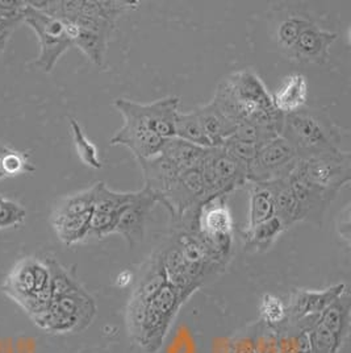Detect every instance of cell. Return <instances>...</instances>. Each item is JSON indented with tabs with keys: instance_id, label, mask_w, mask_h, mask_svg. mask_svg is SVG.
Masks as SVG:
<instances>
[{
	"instance_id": "6da1fadb",
	"label": "cell",
	"mask_w": 351,
	"mask_h": 353,
	"mask_svg": "<svg viewBox=\"0 0 351 353\" xmlns=\"http://www.w3.org/2000/svg\"><path fill=\"white\" fill-rule=\"evenodd\" d=\"M212 101L235 124L251 121L281 134L284 115L274 107L271 94L251 69L224 78Z\"/></svg>"
},
{
	"instance_id": "7a4b0ae2",
	"label": "cell",
	"mask_w": 351,
	"mask_h": 353,
	"mask_svg": "<svg viewBox=\"0 0 351 353\" xmlns=\"http://www.w3.org/2000/svg\"><path fill=\"white\" fill-rule=\"evenodd\" d=\"M281 137L292 145L297 157L306 160L342 150V132L329 119L310 110L284 115Z\"/></svg>"
},
{
	"instance_id": "3957f363",
	"label": "cell",
	"mask_w": 351,
	"mask_h": 353,
	"mask_svg": "<svg viewBox=\"0 0 351 353\" xmlns=\"http://www.w3.org/2000/svg\"><path fill=\"white\" fill-rule=\"evenodd\" d=\"M1 292L25 310L32 319L44 314L53 301L50 273L45 261L36 257L20 260L3 282Z\"/></svg>"
},
{
	"instance_id": "277c9868",
	"label": "cell",
	"mask_w": 351,
	"mask_h": 353,
	"mask_svg": "<svg viewBox=\"0 0 351 353\" xmlns=\"http://www.w3.org/2000/svg\"><path fill=\"white\" fill-rule=\"evenodd\" d=\"M186 301V296L178 292L170 282H166L147 303L133 339L147 352H157L178 310Z\"/></svg>"
},
{
	"instance_id": "5b68a950",
	"label": "cell",
	"mask_w": 351,
	"mask_h": 353,
	"mask_svg": "<svg viewBox=\"0 0 351 353\" xmlns=\"http://www.w3.org/2000/svg\"><path fill=\"white\" fill-rule=\"evenodd\" d=\"M96 314L94 299L82 289L53 298L44 314L33 318L34 323L46 332L67 334L85 330Z\"/></svg>"
},
{
	"instance_id": "8992f818",
	"label": "cell",
	"mask_w": 351,
	"mask_h": 353,
	"mask_svg": "<svg viewBox=\"0 0 351 353\" xmlns=\"http://www.w3.org/2000/svg\"><path fill=\"white\" fill-rule=\"evenodd\" d=\"M23 23L34 30L40 41V54L33 62V66L44 73H50L58 59L73 46L63 23L30 6V1H25L23 8Z\"/></svg>"
},
{
	"instance_id": "52a82bcc",
	"label": "cell",
	"mask_w": 351,
	"mask_h": 353,
	"mask_svg": "<svg viewBox=\"0 0 351 353\" xmlns=\"http://www.w3.org/2000/svg\"><path fill=\"white\" fill-rule=\"evenodd\" d=\"M205 185L211 196L226 195L245 188L248 166L228 154L222 148H211L200 166Z\"/></svg>"
},
{
	"instance_id": "ba28073f",
	"label": "cell",
	"mask_w": 351,
	"mask_h": 353,
	"mask_svg": "<svg viewBox=\"0 0 351 353\" xmlns=\"http://www.w3.org/2000/svg\"><path fill=\"white\" fill-rule=\"evenodd\" d=\"M179 98L166 97L151 103H138L118 98L114 105L123 117H132L147 125L162 139L176 137V121L179 112Z\"/></svg>"
},
{
	"instance_id": "9c48e42d",
	"label": "cell",
	"mask_w": 351,
	"mask_h": 353,
	"mask_svg": "<svg viewBox=\"0 0 351 353\" xmlns=\"http://www.w3.org/2000/svg\"><path fill=\"white\" fill-rule=\"evenodd\" d=\"M299 161L292 145L279 136L261 147L255 160L248 166V181L266 183L287 178Z\"/></svg>"
},
{
	"instance_id": "30bf717a",
	"label": "cell",
	"mask_w": 351,
	"mask_h": 353,
	"mask_svg": "<svg viewBox=\"0 0 351 353\" xmlns=\"http://www.w3.org/2000/svg\"><path fill=\"white\" fill-rule=\"evenodd\" d=\"M296 172L315 185L339 192L350 182V152L339 150L300 160L296 165Z\"/></svg>"
},
{
	"instance_id": "8fae6325",
	"label": "cell",
	"mask_w": 351,
	"mask_h": 353,
	"mask_svg": "<svg viewBox=\"0 0 351 353\" xmlns=\"http://www.w3.org/2000/svg\"><path fill=\"white\" fill-rule=\"evenodd\" d=\"M287 178L296 199L299 221H309L312 224L321 225L323 214L334 201L338 190L309 182L296 172V168Z\"/></svg>"
},
{
	"instance_id": "7c38bea8",
	"label": "cell",
	"mask_w": 351,
	"mask_h": 353,
	"mask_svg": "<svg viewBox=\"0 0 351 353\" xmlns=\"http://www.w3.org/2000/svg\"><path fill=\"white\" fill-rule=\"evenodd\" d=\"M346 290L345 283H338L325 290H296L291 295L287 316L297 322L301 331H308L315 324L323 310Z\"/></svg>"
},
{
	"instance_id": "4fadbf2b",
	"label": "cell",
	"mask_w": 351,
	"mask_h": 353,
	"mask_svg": "<svg viewBox=\"0 0 351 353\" xmlns=\"http://www.w3.org/2000/svg\"><path fill=\"white\" fill-rule=\"evenodd\" d=\"M124 124L109 140L111 145H123L132 152L138 160H147L160 154L166 144L157 133L150 131L147 125L132 117H123Z\"/></svg>"
},
{
	"instance_id": "5bb4252c",
	"label": "cell",
	"mask_w": 351,
	"mask_h": 353,
	"mask_svg": "<svg viewBox=\"0 0 351 353\" xmlns=\"http://www.w3.org/2000/svg\"><path fill=\"white\" fill-rule=\"evenodd\" d=\"M156 203H158L156 195L144 188L134 192L132 202L120 214L115 234L123 236L129 248L144 240L147 216Z\"/></svg>"
},
{
	"instance_id": "9a60e30c",
	"label": "cell",
	"mask_w": 351,
	"mask_h": 353,
	"mask_svg": "<svg viewBox=\"0 0 351 353\" xmlns=\"http://www.w3.org/2000/svg\"><path fill=\"white\" fill-rule=\"evenodd\" d=\"M337 40V33L325 30L307 20L299 33L290 56L299 62L325 63L329 59L330 46Z\"/></svg>"
},
{
	"instance_id": "2e32d148",
	"label": "cell",
	"mask_w": 351,
	"mask_h": 353,
	"mask_svg": "<svg viewBox=\"0 0 351 353\" xmlns=\"http://www.w3.org/2000/svg\"><path fill=\"white\" fill-rule=\"evenodd\" d=\"M138 163L142 172V179L145 185L144 188L156 195L158 203L173 190L176 182L183 174L162 153L147 160H138Z\"/></svg>"
},
{
	"instance_id": "e0dca14e",
	"label": "cell",
	"mask_w": 351,
	"mask_h": 353,
	"mask_svg": "<svg viewBox=\"0 0 351 353\" xmlns=\"http://www.w3.org/2000/svg\"><path fill=\"white\" fill-rule=\"evenodd\" d=\"M192 111L199 119L200 125L212 147H222V144L233 136L237 124L228 118L213 101L198 105Z\"/></svg>"
},
{
	"instance_id": "ac0fdd59",
	"label": "cell",
	"mask_w": 351,
	"mask_h": 353,
	"mask_svg": "<svg viewBox=\"0 0 351 353\" xmlns=\"http://www.w3.org/2000/svg\"><path fill=\"white\" fill-rule=\"evenodd\" d=\"M271 98L274 107L283 115L303 110L308 99L307 78L300 73L287 75Z\"/></svg>"
},
{
	"instance_id": "d6986e66",
	"label": "cell",
	"mask_w": 351,
	"mask_h": 353,
	"mask_svg": "<svg viewBox=\"0 0 351 353\" xmlns=\"http://www.w3.org/2000/svg\"><path fill=\"white\" fill-rule=\"evenodd\" d=\"M351 298L346 289L322 311L317 322L332 332L342 344L349 335L351 321Z\"/></svg>"
},
{
	"instance_id": "ffe728a7",
	"label": "cell",
	"mask_w": 351,
	"mask_h": 353,
	"mask_svg": "<svg viewBox=\"0 0 351 353\" xmlns=\"http://www.w3.org/2000/svg\"><path fill=\"white\" fill-rule=\"evenodd\" d=\"M209 149L211 148L199 147L173 137L166 141L161 153L176 165L180 173H186L189 170L200 169Z\"/></svg>"
},
{
	"instance_id": "44dd1931",
	"label": "cell",
	"mask_w": 351,
	"mask_h": 353,
	"mask_svg": "<svg viewBox=\"0 0 351 353\" xmlns=\"http://www.w3.org/2000/svg\"><path fill=\"white\" fill-rule=\"evenodd\" d=\"M266 183H268L274 195L275 216L283 224L284 230H288L295 223L299 221L297 205L288 178H281Z\"/></svg>"
},
{
	"instance_id": "7402d4cb",
	"label": "cell",
	"mask_w": 351,
	"mask_h": 353,
	"mask_svg": "<svg viewBox=\"0 0 351 353\" xmlns=\"http://www.w3.org/2000/svg\"><path fill=\"white\" fill-rule=\"evenodd\" d=\"M250 208L248 228L255 227L275 216L274 195L268 183L249 182Z\"/></svg>"
},
{
	"instance_id": "603a6c76",
	"label": "cell",
	"mask_w": 351,
	"mask_h": 353,
	"mask_svg": "<svg viewBox=\"0 0 351 353\" xmlns=\"http://www.w3.org/2000/svg\"><path fill=\"white\" fill-rule=\"evenodd\" d=\"M91 212L78 216L52 214V225L59 240L66 245H74L86 240L88 237Z\"/></svg>"
},
{
	"instance_id": "cb8c5ba5",
	"label": "cell",
	"mask_w": 351,
	"mask_h": 353,
	"mask_svg": "<svg viewBox=\"0 0 351 353\" xmlns=\"http://www.w3.org/2000/svg\"><path fill=\"white\" fill-rule=\"evenodd\" d=\"M284 231L286 230L283 224L277 216H274L270 221H264L255 227H246L241 231V237L245 243V250L248 248L254 252H264L274 244L279 235Z\"/></svg>"
},
{
	"instance_id": "d4e9b609",
	"label": "cell",
	"mask_w": 351,
	"mask_h": 353,
	"mask_svg": "<svg viewBox=\"0 0 351 353\" xmlns=\"http://www.w3.org/2000/svg\"><path fill=\"white\" fill-rule=\"evenodd\" d=\"M95 186L94 211L121 214L123 210L132 202L134 192H118L111 190L104 182H98Z\"/></svg>"
},
{
	"instance_id": "484cf974",
	"label": "cell",
	"mask_w": 351,
	"mask_h": 353,
	"mask_svg": "<svg viewBox=\"0 0 351 353\" xmlns=\"http://www.w3.org/2000/svg\"><path fill=\"white\" fill-rule=\"evenodd\" d=\"M176 137L196 144L199 147L213 148L206 139L200 121L193 111L178 112L176 121Z\"/></svg>"
},
{
	"instance_id": "4316f807",
	"label": "cell",
	"mask_w": 351,
	"mask_h": 353,
	"mask_svg": "<svg viewBox=\"0 0 351 353\" xmlns=\"http://www.w3.org/2000/svg\"><path fill=\"white\" fill-rule=\"evenodd\" d=\"M70 128L73 134L74 145L75 150L81 159L88 168H92L95 170L102 169L103 163L99 157V150L96 145L88 139L86 133L83 132L81 124L74 118H70Z\"/></svg>"
},
{
	"instance_id": "83f0119b",
	"label": "cell",
	"mask_w": 351,
	"mask_h": 353,
	"mask_svg": "<svg viewBox=\"0 0 351 353\" xmlns=\"http://www.w3.org/2000/svg\"><path fill=\"white\" fill-rule=\"evenodd\" d=\"M94 199H95V186H91L83 192H76L74 195H69L61 199L58 205L54 208L53 214L70 215V216L85 215L92 211Z\"/></svg>"
},
{
	"instance_id": "f1b7e54d",
	"label": "cell",
	"mask_w": 351,
	"mask_h": 353,
	"mask_svg": "<svg viewBox=\"0 0 351 353\" xmlns=\"http://www.w3.org/2000/svg\"><path fill=\"white\" fill-rule=\"evenodd\" d=\"M0 166L6 178L33 173L36 170V168L30 163L28 153L19 152L6 145H1Z\"/></svg>"
},
{
	"instance_id": "f546056e",
	"label": "cell",
	"mask_w": 351,
	"mask_h": 353,
	"mask_svg": "<svg viewBox=\"0 0 351 353\" xmlns=\"http://www.w3.org/2000/svg\"><path fill=\"white\" fill-rule=\"evenodd\" d=\"M45 264L50 273V286H52L53 298L69 294L81 288L79 283L74 280L70 273L59 264L56 259H46Z\"/></svg>"
},
{
	"instance_id": "4dcf8cb0",
	"label": "cell",
	"mask_w": 351,
	"mask_h": 353,
	"mask_svg": "<svg viewBox=\"0 0 351 353\" xmlns=\"http://www.w3.org/2000/svg\"><path fill=\"white\" fill-rule=\"evenodd\" d=\"M280 134L270 128H266L262 125H258L251 121H242L237 124L235 131H234V139L250 143V144H257V145H264L266 143L274 140L275 137H279Z\"/></svg>"
},
{
	"instance_id": "1f68e13d",
	"label": "cell",
	"mask_w": 351,
	"mask_h": 353,
	"mask_svg": "<svg viewBox=\"0 0 351 353\" xmlns=\"http://www.w3.org/2000/svg\"><path fill=\"white\" fill-rule=\"evenodd\" d=\"M307 332L310 353H339L341 351L342 343L319 322L309 328Z\"/></svg>"
},
{
	"instance_id": "d6a6232c",
	"label": "cell",
	"mask_w": 351,
	"mask_h": 353,
	"mask_svg": "<svg viewBox=\"0 0 351 353\" xmlns=\"http://www.w3.org/2000/svg\"><path fill=\"white\" fill-rule=\"evenodd\" d=\"M307 20V17L293 15L283 19L279 23L277 28V39H278L279 45L283 49L288 50V53L292 50L293 45L299 37V33Z\"/></svg>"
},
{
	"instance_id": "836d02e7",
	"label": "cell",
	"mask_w": 351,
	"mask_h": 353,
	"mask_svg": "<svg viewBox=\"0 0 351 353\" xmlns=\"http://www.w3.org/2000/svg\"><path fill=\"white\" fill-rule=\"evenodd\" d=\"M120 214L94 211L91 212L89 224H88V237L102 239L105 236L115 234L117 221Z\"/></svg>"
},
{
	"instance_id": "e575fe53",
	"label": "cell",
	"mask_w": 351,
	"mask_h": 353,
	"mask_svg": "<svg viewBox=\"0 0 351 353\" xmlns=\"http://www.w3.org/2000/svg\"><path fill=\"white\" fill-rule=\"evenodd\" d=\"M259 310L262 319L270 325H278L288 319L287 307L277 295L264 294L261 299Z\"/></svg>"
},
{
	"instance_id": "d590c367",
	"label": "cell",
	"mask_w": 351,
	"mask_h": 353,
	"mask_svg": "<svg viewBox=\"0 0 351 353\" xmlns=\"http://www.w3.org/2000/svg\"><path fill=\"white\" fill-rule=\"evenodd\" d=\"M261 147L262 145L250 144V143L237 140L234 137H229L222 144V147L220 148H222L228 154H231L235 160H238V161L245 163L246 166H249L250 163L255 160Z\"/></svg>"
},
{
	"instance_id": "8d00e7d4",
	"label": "cell",
	"mask_w": 351,
	"mask_h": 353,
	"mask_svg": "<svg viewBox=\"0 0 351 353\" xmlns=\"http://www.w3.org/2000/svg\"><path fill=\"white\" fill-rule=\"evenodd\" d=\"M27 211L23 206L0 195V230L11 228L25 221Z\"/></svg>"
},
{
	"instance_id": "74e56055",
	"label": "cell",
	"mask_w": 351,
	"mask_h": 353,
	"mask_svg": "<svg viewBox=\"0 0 351 353\" xmlns=\"http://www.w3.org/2000/svg\"><path fill=\"white\" fill-rule=\"evenodd\" d=\"M8 39H10V37H0V53L4 50V48H6V44H7Z\"/></svg>"
},
{
	"instance_id": "f35d334b",
	"label": "cell",
	"mask_w": 351,
	"mask_h": 353,
	"mask_svg": "<svg viewBox=\"0 0 351 353\" xmlns=\"http://www.w3.org/2000/svg\"><path fill=\"white\" fill-rule=\"evenodd\" d=\"M0 152H1V145H0ZM6 176L3 174V170H1V166H0V179H4Z\"/></svg>"
}]
</instances>
